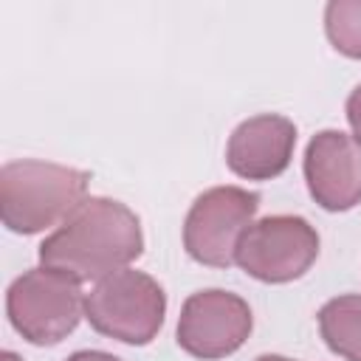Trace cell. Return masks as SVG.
I'll use <instances>...</instances> for the list:
<instances>
[{"instance_id":"cell-14","label":"cell","mask_w":361,"mask_h":361,"mask_svg":"<svg viewBox=\"0 0 361 361\" xmlns=\"http://www.w3.org/2000/svg\"><path fill=\"white\" fill-rule=\"evenodd\" d=\"M254 361H293V358H285V355H274V353H268V355H259V358H254Z\"/></svg>"},{"instance_id":"cell-13","label":"cell","mask_w":361,"mask_h":361,"mask_svg":"<svg viewBox=\"0 0 361 361\" xmlns=\"http://www.w3.org/2000/svg\"><path fill=\"white\" fill-rule=\"evenodd\" d=\"M68 361H121V358H116L110 353H102V350H79Z\"/></svg>"},{"instance_id":"cell-2","label":"cell","mask_w":361,"mask_h":361,"mask_svg":"<svg viewBox=\"0 0 361 361\" xmlns=\"http://www.w3.org/2000/svg\"><path fill=\"white\" fill-rule=\"evenodd\" d=\"M90 175L51 161H8L0 169V214L14 234L59 226L87 195Z\"/></svg>"},{"instance_id":"cell-5","label":"cell","mask_w":361,"mask_h":361,"mask_svg":"<svg viewBox=\"0 0 361 361\" xmlns=\"http://www.w3.org/2000/svg\"><path fill=\"white\" fill-rule=\"evenodd\" d=\"M319 257V234L299 214H271L254 220L240 237L234 265L251 279L285 285L310 271Z\"/></svg>"},{"instance_id":"cell-11","label":"cell","mask_w":361,"mask_h":361,"mask_svg":"<svg viewBox=\"0 0 361 361\" xmlns=\"http://www.w3.org/2000/svg\"><path fill=\"white\" fill-rule=\"evenodd\" d=\"M324 34L330 45L350 56L361 59V0H333L324 6Z\"/></svg>"},{"instance_id":"cell-9","label":"cell","mask_w":361,"mask_h":361,"mask_svg":"<svg viewBox=\"0 0 361 361\" xmlns=\"http://www.w3.org/2000/svg\"><path fill=\"white\" fill-rule=\"evenodd\" d=\"M296 147V124L279 113H259L234 127L226 144V164L243 180L279 178Z\"/></svg>"},{"instance_id":"cell-15","label":"cell","mask_w":361,"mask_h":361,"mask_svg":"<svg viewBox=\"0 0 361 361\" xmlns=\"http://www.w3.org/2000/svg\"><path fill=\"white\" fill-rule=\"evenodd\" d=\"M0 361H23V358H20L17 353H11V350H6V353L0 355Z\"/></svg>"},{"instance_id":"cell-10","label":"cell","mask_w":361,"mask_h":361,"mask_svg":"<svg viewBox=\"0 0 361 361\" xmlns=\"http://www.w3.org/2000/svg\"><path fill=\"white\" fill-rule=\"evenodd\" d=\"M319 333L330 353L344 361H361V293H344L322 305Z\"/></svg>"},{"instance_id":"cell-7","label":"cell","mask_w":361,"mask_h":361,"mask_svg":"<svg viewBox=\"0 0 361 361\" xmlns=\"http://www.w3.org/2000/svg\"><path fill=\"white\" fill-rule=\"evenodd\" d=\"M254 319L243 296L220 288L192 293L178 316V347L200 361H217L237 353L251 336Z\"/></svg>"},{"instance_id":"cell-12","label":"cell","mask_w":361,"mask_h":361,"mask_svg":"<svg viewBox=\"0 0 361 361\" xmlns=\"http://www.w3.org/2000/svg\"><path fill=\"white\" fill-rule=\"evenodd\" d=\"M347 121L353 127V138L361 144V85L347 96Z\"/></svg>"},{"instance_id":"cell-4","label":"cell","mask_w":361,"mask_h":361,"mask_svg":"<svg viewBox=\"0 0 361 361\" xmlns=\"http://www.w3.org/2000/svg\"><path fill=\"white\" fill-rule=\"evenodd\" d=\"M166 316V293L144 271L124 268L99 279L85 293V319L107 338L144 347L149 344Z\"/></svg>"},{"instance_id":"cell-6","label":"cell","mask_w":361,"mask_h":361,"mask_svg":"<svg viewBox=\"0 0 361 361\" xmlns=\"http://www.w3.org/2000/svg\"><path fill=\"white\" fill-rule=\"evenodd\" d=\"M259 195L243 186H214L195 197L183 220L186 254L209 268H231L240 237L254 223Z\"/></svg>"},{"instance_id":"cell-1","label":"cell","mask_w":361,"mask_h":361,"mask_svg":"<svg viewBox=\"0 0 361 361\" xmlns=\"http://www.w3.org/2000/svg\"><path fill=\"white\" fill-rule=\"evenodd\" d=\"M144 251L138 214L113 197H85L39 245V265L79 282L130 268Z\"/></svg>"},{"instance_id":"cell-8","label":"cell","mask_w":361,"mask_h":361,"mask_svg":"<svg viewBox=\"0 0 361 361\" xmlns=\"http://www.w3.org/2000/svg\"><path fill=\"white\" fill-rule=\"evenodd\" d=\"M305 180L324 212H347L361 203V144L341 130H322L305 149Z\"/></svg>"},{"instance_id":"cell-3","label":"cell","mask_w":361,"mask_h":361,"mask_svg":"<svg viewBox=\"0 0 361 361\" xmlns=\"http://www.w3.org/2000/svg\"><path fill=\"white\" fill-rule=\"evenodd\" d=\"M6 313L11 327L28 344H59L76 330L79 319L85 316L82 282L45 265L23 271L8 285Z\"/></svg>"}]
</instances>
